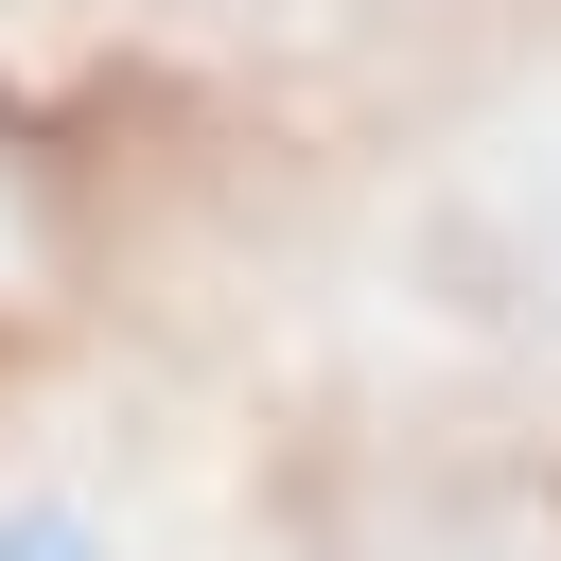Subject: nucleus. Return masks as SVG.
Masks as SVG:
<instances>
[{
    "label": "nucleus",
    "instance_id": "nucleus-1",
    "mask_svg": "<svg viewBox=\"0 0 561 561\" xmlns=\"http://www.w3.org/2000/svg\"><path fill=\"white\" fill-rule=\"evenodd\" d=\"M0 561H123V526H105L88 491H53V473H18V491H0Z\"/></svg>",
    "mask_w": 561,
    "mask_h": 561
}]
</instances>
